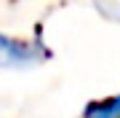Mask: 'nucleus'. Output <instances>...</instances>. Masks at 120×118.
I'll list each match as a JSON object with an SVG mask.
<instances>
[{
	"instance_id": "obj_1",
	"label": "nucleus",
	"mask_w": 120,
	"mask_h": 118,
	"mask_svg": "<svg viewBox=\"0 0 120 118\" xmlns=\"http://www.w3.org/2000/svg\"><path fill=\"white\" fill-rule=\"evenodd\" d=\"M40 59H48V51L40 43L0 35V67H24Z\"/></svg>"
},
{
	"instance_id": "obj_2",
	"label": "nucleus",
	"mask_w": 120,
	"mask_h": 118,
	"mask_svg": "<svg viewBox=\"0 0 120 118\" xmlns=\"http://www.w3.org/2000/svg\"><path fill=\"white\" fill-rule=\"evenodd\" d=\"M83 118H120V94L109 97V99H104V102L88 105Z\"/></svg>"
}]
</instances>
